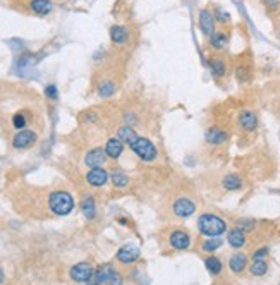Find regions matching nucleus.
Listing matches in <instances>:
<instances>
[{
    "mask_svg": "<svg viewBox=\"0 0 280 285\" xmlns=\"http://www.w3.org/2000/svg\"><path fill=\"white\" fill-rule=\"evenodd\" d=\"M198 230L199 234L206 235V237H220V235L227 232V224L218 215L203 213L198 218Z\"/></svg>",
    "mask_w": 280,
    "mask_h": 285,
    "instance_id": "f257e3e1",
    "label": "nucleus"
},
{
    "mask_svg": "<svg viewBox=\"0 0 280 285\" xmlns=\"http://www.w3.org/2000/svg\"><path fill=\"white\" fill-rule=\"evenodd\" d=\"M48 206L54 211L55 215H61V217H65L69 215L72 210H74V200L69 193L65 191H55V193L50 194L48 198Z\"/></svg>",
    "mask_w": 280,
    "mask_h": 285,
    "instance_id": "f03ea898",
    "label": "nucleus"
},
{
    "mask_svg": "<svg viewBox=\"0 0 280 285\" xmlns=\"http://www.w3.org/2000/svg\"><path fill=\"white\" fill-rule=\"evenodd\" d=\"M131 149H132V153H134L136 156H139V158L143 160V162H153V160L158 156L156 146L153 144L150 140H146V138H143V136L136 138V141L131 144Z\"/></svg>",
    "mask_w": 280,
    "mask_h": 285,
    "instance_id": "7ed1b4c3",
    "label": "nucleus"
},
{
    "mask_svg": "<svg viewBox=\"0 0 280 285\" xmlns=\"http://www.w3.org/2000/svg\"><path fill=\"white\" fill-rule=\"evenodd\" d=\"M258 114L253 110H241L237 115V126L244 131V133H254L258 129Z\"/></svg>",
    "mask_w": 280,
    "mask_h": 285,
    "instance_id": "20e7f679",
    "label": "nucleus"
},
{
    "mask_svg": "<svg viewBox=\"0 0 280 285\" xmlns=\"http://www.w3.org/2000/svg\"><path fill=\"white\" fill-rule=\"evenodd\" d=\"M215 16H213V12L210 9H201L198 14V26L199 29H201V33L205 34L206 38L212 36V33L215 31Z\"/></svg>",
    "mask_w": 280,
    "mask_h": 285,
    "instance_id": "39448f33",
    "label": "nucleus"
},
{
    "mask_svg": "<svg viewBox=\"0 0 280 285\" xmlns=\"http://www.w3.org/2000/svg\"><path fill=\"white\" fill-rule=\"evenodd\" d=\"M93 273H94V270L90 263H78V265H74L71 268L69 275H71V279L74 280V282L88 284V280L93 277Z\"/></svg>",
    "mask_w": 280,
    "mask_h": 285,
    "instance_id": "423d86ee",
    "label": "nucleus"
},
{
    "mask_svg": "<svg viewBox=\"0 0 280 285\" xmlns=\"http://www.w3.org/2000/svg\"><path fill=\"white\" fill-rule=\"evenodd\" d=\"M205 140H206L208 144H212V146L225 144V142L229 141V133H227L225 129H222V127H218V126H212V127L206 129Z\"/></svg>",
    "mask_w": 280,
    "mask_h": 285,
    "instance_id": "0eeeda50",
    "label": "nucleus"
},
{
    "mask_svg": "<svg viewBox=\"0 0 280 285\" xmlns=\"http://www.w3.org/2000/svg\"><path fill=\"white\" fill-rule=\"evenodd\" d=\"M229 41H230V36L225 29H215L212 33V36L208 38L210 48L215 52H223L229 47Z\"/></svg>",
    "mask_w": 280,
    "mask_h": 285,
    "instance_id": "6e6552de",
    "label": "nucleus"
},
{
    "mask_svg": "<svg viewBox=\"0 0 280 285\" xmlns=\"http://www.w3.org/2000/svg\"><path fill=\"white\" fill-rule=\"evenodd\" d=\"M34 142H36V133H33L30 129H23L14 136L12 146L16 149H26L30 146H33Z\"/></svg>",
    "mask_w": 280,
    "mask_h": 285,
    "instance_id": "1a4fd4ad",
    "label": "nucleus"
},
{
    "mask_svg": "<svg viewBox=\"0 0 280 285\" xmlns=\"http://www.w3.org/2000/svg\"><path fill=\"white\" fill-rule=\"evenodd\" d=\"M172 210H174V215H176V217L187 218V217H191V215L196 211V204L192 203L189 198H179V200L174 203Z\"/></svg>",
    "mask_w": 280,
    "mask_h": 285,
    "instance_id": "9d476101",
    "label": "nucleus"
},
{
    "mask_svg": "<svg viewBox=\"0 0 280 285\" xmlns=\"http://www.w3.org/2000/svg\"><path fill=\"white\" fill-rule=\"evenodd\" d=\"M101 277L103 285H122V275L119 272H115L110 265H103L96 270Z\"/></svg>",
    "mask_w": 280,
    "mask_h": 285,
    "instance_id": "9b49d317",
    "label": "nucleus"
},
{
    "mask_svg": "<svg viewBox=\"0 0 280 285\" xmlns=\"http://www.w3.org/2000/svg\"><path fill=\"white\" fill-rule=\"evenodd\" d=\"M234 74H236V79L239 85H248V83H251V79H253V65H251V62L241 60L239 64L236 65Z\"/></svg>",
    "mask_w": 280,
    "mask_h": 285,
    "instance_id": "f8f14e48",
    "label": "nucleus"
},
{
    "mask_svg": "<svg viewBox=\"0 0 280 285\" xmlns=\"http://www.w3.org/2000/svg\"><path fill=\"white\" fill-rule=\"evenodd\" d=\"M139 255H141L139 248H136L132 244H125L117 251V259L121 263H124V265H129V263H134L139 258Z\"/></svg>",
    "mask_w": 280,
    "mask_h": 285,
    "instance_id": "ddd939ff",
    "label": "nucleus"
},
{
    "mask_svg": "<svg viewBox=\"0 0 280 285\" xmlns=\"http://www.w3.org/2000/svg\"><path fill=\"white\" fill-rule=\"evenodd\" d=\"M169 242L174 249H179V251H184L191 246V235L184 230H174L169 237Z\"/></svg>",
    "mask_w": 280,
    "mask_h": 285,
    "instance_id": "4468645a",
    "label": "nucleus"
},
{
    "mask_svg": "<svg viewBox=\"0 0 280 285\" xmlns=\"http://www.w3.org/2000/svg\"><path fill=\"white\" fill-rule=\"evenodd\" d=\"M105 160H107V153L101 148H93L86 153L85 156V163L90 167V169H96V167H103Z\"/></svg>",
    "mask_w": 280,
    "mask_h": 285,
    "instance_id": "2eb2a0df",
    "label": "nucleus"
},
{
    "mask_svg": "<svg viewBox=\"0 0 280 285\" xmlns=\"http://www.w3.org/2000/svg\"><path fill=\"white\" fill-rule=\"evenodd\" d=\"M86 180H88L90 186L93 187H101L107 184L108 180V172L103 169V167H96V169H92L86 175Z\"/></svg>",
    "mask_w": 280,
    "mask_h": 285,
    "instance_id": "dca6fc26",
    "label": "nucleus"
},
{
    "mask_svg": "<svg viewBox=\"0 0 280 285\" xmlns=\"http://www.w3.org/2000/svg\"><path fill=\"white\" fill-rule=\"evenodd\" d=\"M208 67L213 78L222 79L227 76V64L222 57H210L208 58Z\"/></svg>",
    "mask_w": 280,
    "mask_h": 285,
    "instance_id": "f3484780",
    "label": "nucleus"
},
{
    "mask_svg": "<svg viewBox=\"0 0 280 285\" xmlns=\"http://www.w3.org/2000/svg\"><path fill=\"white\" fill-rule=\"evenodd\" d=\"M227 242L232 246L234 249H241L246 246L248 239H246V232H243L241 228H232V230L227 234Z\"/></svg>",
    "mask_w": 280,
    "mask_h": 285,
    "instance_id": "a211bd4d",
    "label": "nucleus"
},
{
    "mask_svg": "<svg viewBox=\"0 0 280 285\" xmlns=\"http://www.w3.org/2000/svg\"><path fill=\"white\" fill-rule=\"evenodd\" d=\"M122 151H124V142L119 140V138H112V140H108L107 144H105V153H107L108 158L117 160L119 156L122 155Z\"/></svg>",
    "mask_w": 280,
    "mask_h": 285,
    "instance_id": "6ab92c4d",
    "label": "nucleus"
},
{
    "mask_svg": "<svg viewBox=\"0 0 280 285\" xmlns=\"http://www.w3.org/2000/svg\"><path fill=\"white\" fill-rule=\"evenodd\" d=\"M248 266V258L243 253H236V255L230 256L229 259V268L232 273H243Z\"/></svg>",
    "mask_w": 280,
    "mask_h": 285,
    "instance_id": "aec40b11",
    "label": "nucleus"
},
{
    "mask_svg": "<svg viewBox=\"0 0 280 285\" xmlns=\"http://www.w3.org/2000/svg\"><path fill=\"white\" fill-rule=\"evenodd\" d=\"M110 40L114 41L115 45H124V43H127V40H129V29L125 26H119V24H115V26L110 28Z\"/></svg>",
    "mask_w": 280,
    "mask_h": 285,
    "instance_id": "412c9836",
    "label": "nucleus"
},
{
    "mask_svg": "<svg viewBox=\"0 0 280 285\" xmlns=\"http://www.w3.org/2000/svg\"><path fill=\"white\" fill-rule=\"evenodd\" d=\"M243 179H241L237 173H227L225 177L222 179V186L223 189L227 191H239L241 187H243Z\"/></svg>",
    "mask_w": 280,
    "mask_h": 285,
    "instance_id": "4be33fe9",
    "label": "nucleus"
},
{
    "mask_svg": "<svg viewBox=\"0 0 280 285\" xmlns=\"http://www.w3.org/2000/svg\"><path fill=\"white\" fill-rule=\"evenodd\" d=\"M30 7L34 14H38V16H47V14H50V10H52V2L50 0H31Z\"/></svg>",
    "mask_w": 280,
    "mask_h": 285,
    "instance_id": "5701e85b",
    "label": "nucleus"
},
{
    "mask_svg": "<svg viewBox=\"0 0 280 285\" xmlns=\"http://www.w3.org/2000/svg\"><path fill=\"white\" fill-rule=\"evenodd\" d=\"M117 138H119V140H121L122 142H124V144H129V146H131L132 142L136 141L138 134H136V131L132 129L131 126H124V127H121V129H119Z\"/></svg>",
    "mask_w": 280,
    "mask_h": 285,
    "instance_id": "b1692460",
    "label": "nucleus"
},
{
    "mask_svg": "<svg viewBox=\"0 0 280 285\" xmlns=\"http://www.w3.org/2000/svg\"><path fill=\"white\" fill-rule=\"evenodd\" d=\"M205 266H206V270L215 277L220 275V273H222V268H223L222 261H220L217 256H208V258L205 259Z\"/></svg>",
    "mask_w": 280,
    "mask_h": 285,
    "instance_id": "393cba45",
    "label": "nucleus"
},
{
    "mask_svg": "<svg viewBox=\"0 0 280 285\" xmlns=\"http://www.w3.org/2000/svg\"><path fill=\"white\" fill-rule=\"evenodd\" d=\"M110 179H112V184H114L115 187H121V189L129 184V177L119 169H115L114 172L110 173Z\"/></svg>",
    "mask_w": 280,
    "mask_h": 285,
    "instance_id": "a878e982",
    "label": "nucleus"
},
{
    "mask_svg": "<svg viewBox=\"0 0 280 285\" xmlns=\"http://www.w3.org/2000/svg\"><path fill=\"white\" fill-rule=\"evenodd\" d=\"M249 272L253 277H263L267 275L268 272V263L265 259H258V261H253V265L249 266Z\"/></svg>",
    "mask_w": 280,
    "mask_h": 285,
    "instance_id": "bb28decb",
    "label": "nucleus"
},
{
    "mask_svg": "<svg viewBox=\"0 0 280 285\" xmlns=\"http://www.w3.org/2000/svg\"><path fill=\"white\" fill-rule=\"evenodd\" d=\"M115 83L112 81H103L100 83V86H98V95L101 96V98H110L112 95L115 93Z\"/></svg>",
    "mask_w": 280,
    "mask_h": 285,
    "instance_id": "cd10ccee",
    "label": "nucleus"
},
{
    "mask_svg": "<svg viewBox=\"0 0 280 285\" xmlns=\"http://www.w3.org/2000/svg\"><path fill=\"white\" fill-rule=\"evenodd\" d=\"M81 210H83V213H85V217L86 218H94V211H96V208H94V201H93V198L92 196H88V198H85L83 200V203H81Z\"/></svg>",
    "mask_w": 280,
    "mask_h": 285,
    "instance_id": "c85d7f7f",
    "label": "nucleus"
},
{
    "mask_svg": "<svg viewBox=\"0 0 280 285\" xmlns=\"http://www.w3.org/2000/svg\"><path fill=\"white\" fill-rule=\"evenodd\" d=\"M222 244H223V241H222V239H218V237L206 239V241L203 242V251H206V253H213V251H217V249H218Z\"/></svg>",
    "mask_w": 280,
    "mask_h": 285,
    "instance_id": "c756f323",
    "label": "nucleus"
},
{
    "mask_svg": "<svg viewBox=\"0 0 280 285\" xmlns=\"http://www.w3.org/2000/svg\"><path fill=\"white\" fill-rule=\"evenodd\" d=\"M213 16H215V21L220 24H229L230 23V14L227 12L223 7H215V12H213Z\"/></svg>",
    "mask_w": 280,
    "mask_h": 285,
    "instance_id": "7c9ffc66",
    "label": "nucleus"
},
{
    "mask_svg": "<svg viewBox=\"0 0 280 285\" xmlns=\"http://www.w3.org/2000/svg\"><path fill=\"white\" fill-rule=\"evenodd\" d=\"M256 227V222L253 218H243V220L237 222V228H241L243 232H251Z\"/></svg>",
    "mask_w": 280,
    "mask_h": 285,
    "instance_id": "2f4dec72",
    "label": "nucleus"
},
{
    "mask_svg": "<svg viewBox=\"0 0 280 285\" xmlns=\"http://www.w3.org/2000/svg\"><path fill=\"white\" fill-rule=\"evenodd\" d=\"M12 124L16 129H21L23 131L24 127H26V117L23 115V114H16V115L12 117Z\"/></svg>",
    "mask_w": 280,
    "mask_h": 285,
    "instance_id": "473e14b6",
    "label": "nucleus"
},
{
    "mask_svg": "<svg viewBox=\"0 0 280 285\" xmlns=\"http://www.w3.org/2000/svg\"><path fill=\"white\" fill-rule=\"evenodd\" d=\"M261 3H263L268 12H277L280 9V0H261Z\"/></svg>",
    "mask_w": 280,
    "mask_h": 285,
    "instance_id": "72a5a7b5",
    "label": "nucleus"
},
{
    "mask_svg": "<svg viewBox=\"0 0 280 285\" xmlns=\"http://www.w3.org/2000/svg\"><path fill=\"white\" fill-rule=\"evenodd\" d=\"M45 96L50 100H57L59 96V91H57V86L55 85H48L47 88H45Z\"/></svg>",
    "mask_w": 280,
    "mask_h": 285,
    "instance_id": "f704fd0d",
    "label": "nucleus"
},
{
    "mask_svg": "<svg viewBox=\"0 0 280 285\" xmlns=\"http://www.w3.org/2000/svg\"><path fill=\"white\" fill-rule=\"evenodd\" d=\"M268 251H270V249H268V248H260V249H256V251L253 253V261H258V259H267Z\"/></svg>",
    "mask_w": 280,
    "mask_h": 285,
    "instance_id": "c9c22d12",
    "label": "nucleus"
},
{
    "mask_svg": "<svg viewBox=\"0 0 280 285\" xmlns=\"http://www.w3.org/2000/svg\"><path fill=\"white\" fill-rule=\"evenodd\" d=\"M88 285H103V282H101V277H100V273H98V272H94L92 279L88 280Z\"/></svg>",
    "mask_w": 280,
    "mask_h": 285,
    "instance_id": "e433bc0d",
    "label": "nucleus"
},
{
    "mask_svg": "<svg viewBox=\"0 0 280 285\" xmlns=\"http://www.w3.org/2000/svg\"><path fill=\"white\" fill-rule=\"evenodd\" d=\"M3 280H5V277H3V272H2V270H0V284H2Z\"/></svg>",
    "mask_w": 280,
    "mask_h": 285,
    "instance_id": "4c0bfd02",
    "label": "nucleus"
},
{
    "mask_svg": "<svg viewBox=\"0 0 280 285\" xmlns=\"http://www.w3.org/2000/svg\"><path fill=\"white\" fill-rule=\"evenodd\" d=\"M279 38H280V33H279Z\"/></svg>",
    "mask_w": 280,
    "mask_h": 285,
    "instance_id": "58836bf2",
    "label": "nucleus"
}]
</instances>
